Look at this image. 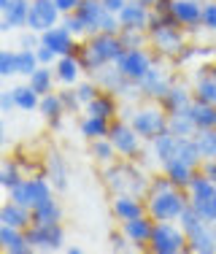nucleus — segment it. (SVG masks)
Returning a JSON list of instances; mask_svg holds the SVG:
<instances>
[{"mask_svg": "<svg viewBox=\"0 0 216 254\" xmlns=\"http://www.w3.org/2000/svg\"><path fill=\"white\" fill-rule=\"evenodd\" d=\"M41 44V33H35V30H19V49H35V46Z\"/></svg>", "mask_w": 216, "mask_h": 254, "instance_id": "48", "label": "nucleus"}, {"mask_svg": "<svg viewBox=\"0 0 216 254\" xmlns=\"http://www.w3.org/2000/svg\"><path fill=\"white\" fill-rule=\"evenodd\" d=\"M59 98H62L65 108H68V114H76V111H81V108H84L73 87H62V92H59Z\"/></svg>", "mask_w": 216, "mask_h": 254, "instance_id": "47", "label": "nucleus"}, {"mask_svg": "<svg viewBox=\"0 0 216 254\" xmlns=\"http://www.w3.org/2000/svg\"><path fill=\"white\" fill-rule=\"evenodd\" d=\"M187 252L195 254H216V225L200 222L195 230L187 233Z\"/></svg>", "mask_w": 216, "mask_h": 254, "instance_id": "16", "label": "nucleus"}, {"mask_svg": "<svg viewBox=\"0 0 216 254\" xmlns=\"http://www.w3.org/2000/svg\"><path fill=\"white\" fill-rule=\"evenodd\" d=\"M27 244L33 246V252H59L65 249V227L62 222H54V225H30L25 230Z\"/></svg>", "mask_w": 216, "mask_h": 254, "instance_id": "9", "label": "nucleus"}, {"mask_svg": "<svg viewBox=\"0 0 216 254\" xmlns=\"http://www.w3.org/2000/svg\"><path fill=\"white\" fill-rule=\"evenodd\" d=\"M119 38H122L124 49H146V46H149V33H146V30H127V27H122V30H119Z\"/></svg>", "mask_w": 216, "mask_h": 254, "instance_id": "39", "label": "nucleus"}, {"mask_svg": "<svg viewBox=\"0 0 216 254\" xmlns=\"http://www.w3.org/2000/svg\"><path fill=\"white\" fill-rule=\"evenodd\" d=\"M200 222H206V219H203V216L197 214V208H195L192 203H189L187 208L181 211V216H178V225H181V230H184V233H189V230H195L197 225H200Z\"/></svg>", "mask_w": 216, "mask_h": 254, "instance_id": "44", "label": "nucleus"}, {"mask_svg": "<svg viewBox=\"0 0 216 254\" xmlns=\"http://www.w3.org/2000/svg\"><path fill=\"white\" fill-rule=\"evenodd\" d=\"M154 63H157V54L149 52V49H124L113 65H116V70L127 78V81L138 84Z\"/></svg>", "mask_w": 216, "mask_h": 254, "instance_id": "11", "label": "nucleus"}, {"mask_svg": "<svg viewBox=\"0 0 216 254\" xmlns=\"http://www.w3.org/2000/svg\"><path fill=\"white\" fill-rule=\"evenodd\" d=\"M108 127H111V122L103 117H95V114H87V117L79 122V130L81 135L87 138V141H95V138H106L108 135Z\"/></svg>", "mask_w": 216, "mask_h": 254, "instance_id": "33", "label": "nucleus"}, {"mask_svg": "<svg viewBox=\"0 0 216 254\" xmlns=\"http://www.w3.org/2000/svg\"><path fill=\"white\" fill-rule=\"evenodd\" d=\"M5 141H8V138H5V122L0 119V149L5 146Z\"/></svg>", "mask_w": 216, "mask_h": 254, "instance_id": "54", "label": "nucleus"}, {"mask_svg": "<svg viewBox=\"0 0 216 254\" xmlns=\"http://www.w3.org/2000/svg\"><path fill=\"white\" fill-rule=\"evenodd\" d=\"M189 203H192V200H189ZM192 205H195L197 214H200L206 222L216 225V192H214V195H208V197H203V200H195Z\"/></svg>", "mask_w": 216, "mask_h": 254, "instance_id": "43", "label": "nucleus"}, {"mask_svg": "<svg viewBox=\"0 0 216 254\" xmlns=\"http://www.w3.org/2000/svg\"><path fill=\"white\" fill-rule=\"evenodd\" d=\"M0 222H3V225H11V227H19V230H27L33 225V214H30L27 205H19V203L5 197V200L0 203Z\"/></svg>", "mask_w": 216, "mask_h": 254, "instance_id": "23", "label": "nucleus"}, {"mask_svg": "<svg viewBox=\"0 0 216 254\" xmlns=\"http://www.w3.org/2000/svg\"><path fill=\"white\" fill-rule=\"evenodd\" d=\"M41 44L49 46L57 57H62V54H76V49H79V38H76L62 22L49 27V30H44V33H41Z\"/></svg>", "mask_w": 216, "mask_h": 254, "instance_id": "13", "label": "nucleus"}, {"mask_svg": "<svg viewBox=\"0 0 216 254\" xmlns=\"http://www.w3.org/2000/svg\"><path fill=\"white\" fill-rule=\"evenodd\" d=\"M0 16H3V22L8 30H25L27 16H30V0H11Z\"/></svg>", "mask_w": 216, "mask_h": 254, "instance_id": "31", "label": "nucleus"}, {"mask_svg": "<svg viewBox=\"0 0 216 254\" xmlns=\"http://www.w3.org/2000/svg\"><path fill=\"white\" fill-rule=\"evenodd\" d=\"M35 57H38L41 65H54V63H57V54H54L49 46H44V44L35 46Z\"/></svg>", "mask_w": 216, "mask_h": 254, "instance_id": "51", "label": "nucleus"}, {"mask_svg": "<svg viewBox=\"0 0 216 254\" xmlns=\"http://www.w3.org/2000/svg\"><path fill=\"white\" fill-rule=\"evenodd\" d=\"M79 3H81V0H54V5H57L62 14H70V11H76V8H79Z\"/></svg>", "mask_w": 216, "mask_h": 254, "instance_id": "53", "label": "nucleus"}, {"mask_svg": "<svg viewBox=\"0 0 216 254\" xmlns=\"http://www.w3.org/2000/svg\"><path fill=\"white\" fill-rule=\"evenodd\" d=\"M16 111V100L11 89H0V114H11Z\"/></svg>", "mask_w": 216, "mask_h": 254, "instance_id": "50", "label": "nucleus"}, {"mask_svg": "<svg viewBox=\"0 0 216 254\" xmlns=\"http://www.w3.org/2000/svg\"><path fill=\"white\" fill-rule=\"evenodd\" d=\"M46 179L52 181V187L57 192H65L68 190V165H65V160L59 157L57 152H52L46 157V168H44Z\"/></svg>", "mask_w": 216, "mask_h": 254, "instance_id": "30", "label": "nucleus"}, {"mask_svg": "<svg viewBox=\"0 0 216 254\" xmlns=\"http://www.w3.org/2000/svg\"><path fill=\"white\" fill-rule=\"evenodd\" d=\"M149 252L154 254H184L187 252V233L178 222H154Z\"/></svg>", "mask_w": 216, "mask_h": 254, "instance_id": "6", "label": "nucleus"}, {"mask_svg": "<svg viewBox=\"0 0 216 254\" xmlns=\"http://www.w3.org/2000/svg\"><path fill=\"white\" fill-rule=\"evenodd\" d=\"M143 200H146V214L154 222H178L181 211L189 205V192L181 187H170L162 192H152Z\"/></svg>", "mask_w": 216, "mask_h": 254, "instance_id": "4", "label": "nucleus"}, {"mask_svg": "<svg viewBox=\"0 0 216 254\" xmlns=\"http://www.w3.org/2000/svg\"><path fill=\"white\" fill-rule=\"evenodd\" d=\"M162 108H165L167 114H181V111H187L189 108V103H192V84H184V81H173L170 84V89H167L165 95L157 100Z\"/></svg>", "mask_w": 216, "mask_h": 254, "instance_id": "17", "label": "nucleus"}, {"mask_svg": "<svg viewBox=\"0 0 216 254\" xmlns=\"http://www.w3.org/2000/svg\"><path fill=\"white\" fill-rule=\"evenodd\" d=\"M162 173H165L167 179L173 181L176 187H181V190H187L189 187V181L195 179V173H197V168H192L189 162H184V160H167V162H162Z\"/></svg>", "mask_w": 216, "mask_h": 254, "instance_id": "28", "label": "nucleus"}, {"mask_svg": "<svg viewBox=\"0 0 216 254\" xmlns=\"http://www.w3.org/2000/svg\"><path fill=\"white\" fill-rule=\"evenodd\" d=\"M103 184L113 195H138L146 197L149 176L135 165V160H113L103 168Z\"/></svg>", "mask_w": 216, "mask_h": 254, "instance_id": "3", "label": "nucleus"}, {"mask_svg": "<svg viewBox=\"0 0 216 254\" xmlns=\"http://www.w3.org/2000/svg\"><path fill=\"white\" fill-rule=\"evenodd\" d=\"M173 81H176V73H173L170 68H165L157 57V63L146 70V76H143L135 87H138V95H141L143 100H160L162 95L170 89Z\"/></svg>", "mask_w": 216, "mask_h": 254, "instance_id": "10", "label": "nucleus"}, {"mask_svg": "<svg viewBox=\"0 0 216 254\" xmlns=\"http://www.w3.org/2000/svg\"><path fill=\"white\" fill-rule=\"evenodd\" d=\"M192 98L203 100V103H214L216 106V76L211 70V65L197 70V76L192 78Z\"/></svg>", "mask_w": 216, "mask_h": 254, "instance_id": "22", "label": "nucleus"}, {"mask_svg": "<svg viewBox=\"0 0 216 254\" xmlns=\"http://www.w3.org/2000/svg\"><path fill=\"white\" fill-rule=\"evenodd\" d=\"M141 3H146V5H154V3H157V0H141Z\"/></svg>", "mask_w": 216, "mask_h": 254, "instance_id": "58", "label": "nucleus"}, {"mask_svg": "<svg viewBox=\"0 0 216 254\" xmlns=\"http://www.w3.org/2000/svg\"><path fill=\"white\" fill-rule=\"evenodd\" d=\"M0 246L8 254H30L33 252V246H30L27 238H25V230L3 225V222H0Z\"/></svg>", "mask_w": 216, "mask_h": 254, "instance_id": "24", "label": "nucleus"}, {"mask_svg": "<svg viewBox=\"0 0 216 254\" xmlns=\"http://www.w3.org/2000/svg\"><path fill=\"white\" fill-rule=\"evenodd\" d=\"M62 25L70 30V33L76 35V38H87L89 35V27H87V22L81 19L76 11H70V14H62Z\"/></svg>", "mask_w": 216, "mask_h": 254, "instance_id": "42", "label": "nucleus"}, {"mask_svg": "<svg viewBox=\"0 0 216 254\" xmlns=\"http://www.w3.org/2000/svg\"><path fill=\"white\" fill-rule=\"evenodd\" d=\"M197 171H200L203 176H208L211 181H216V160H203V162H200V168H197Z\"/></svg>", "mask_w": 216, "mask_h": 254, "instance_id": "52", "label": "nucleus"}, {"mask_svg": "<svg viewBox=\"0 0 216 254\" xmlns=\"http://www.w3.org/2000/svg\"><path fill=\"white\" fill-rule=\"evenodd\" d=\"M8 3H11V0H0V14L5 11V5H8Z\"/></svg>", "mask_w": 216, "mask_h": 254, "instance_id": "56", "label": "nucleus"}, {"mask_svg": "<svg viewBox=\"0 0 216 254\" xmlns=\"http://www.w3.org/2000/svg\"><path fill=\"white\" fill-rule=\"evenodd\" d=\"M52 195H54V187H52V181L46 179V173L22 179L8 190V200L19 203V205H27V208H33L35 203L46 200V197H52Z\"/></svg>", "mask_w": 216, "mask_h": 254, "instance_id": "8", "label": "nucleus"}, {"mask_svg": "<svg viewBox=\"0 0 216 254\" xmlns=\"http://www.w3.org/2000/svg\"><path fill=\"white\" fill-rule=\"evenodd\" d=\"M200 27L208 33H216V0H203V19Z\"/></svg>", "mask_w": 216, "mask_h": 254, "instance_id": "46", "label": "nucleus"}, {"mask_svg": "<svg viewBox=\"0 0 216 254\" xmlns=\"http://www.w3.org/2000/svg\"><path fill=\"white\" fill-rule=\"evenodd\" d=\"M119 25L127 30H149V19H152V5L141 3V0H127L119 11Z\"/></svg>", "mask_w": 216, "mask_h": 254, "instance_id": "15", "label": "nucleus"}, {"mask_svg": "<svg viewBox=\"0 0 216 254\" xmlns=\"http://www.w3.org/2000/svg\"><path fill=\"white\" fill-rule=\"evenodd\" d=\"M27 84L41 95V98H44V95H49V92H54V84H57L54 65H38V68L27 76Z\"/></svg>", "mask_w": 216, "mask_h": 254, "instance_id": "32", "label": "nucleus"}, {"mask_svg": "<svg viewBox=\"0 0 216 254\" xmlns=\"http://www.w3.org/2000/svg\"><path fill=\"white\" fill-rule=\"evenodd\" d=\"M108 141L113 143L116 154L124 157V160H138V157L143 154V143H146L133 130V125H130L127 119H119V117L111 122V127H108Z\"/></svg>", "mask_w": 216, "mask_h": 254, "instance_id": "7", "label": "nucleus"}, {"mask_svg": "<svg viewBox=\"0 0 216 254\" xmlns=\"http://www.w3.org/2000/svg\"><path fill=\"white\" fill-rule=\"evenodd\" d=\"M84 108H87V114H95V117H103V119H108V122H113V119L119 117V98L113 92L100 89L98 98L89 100Z\"/></svg>", "mask_w": 216, "mask_h": 254, "instance_id": "25", "label": "nucleus"}, {"mask_svg": "<svg viewBox=\"0 0 216 254\" xmlns=\"http://www.w3.org/2000/svg\"><path fill=\"white\" fill-rule=\"evenodd\" d=\"M167 130L170 132H176V135H181V138H189V135H195V125H192V119L187 117V111H181V114H167Z\"/></svg>", "mask_w": 216, "mask_h": 254, "instance_id": "38", "label": "nucleus"}, {"mask_svg": "<svg viewBox=\"0 0 216 254\" xmlns=\"http://www.w3.org/2000/svg\"><path fill=\"white\" fill-rule=\"evenodd\" d=\"M11 92H14V100H16V111H38L41 95L30 84H16Z\"/></svg>", "mask_w": 216, "mask_h": 254, "instance_id": "34", "label": "nucleus"}, {"mask_svg": "<svg viewBox=\"0 0 216 254\" xmlns=\"http://www.w3.org/2000/svg\"><path fill=\"white\" fill-rule=\"evenodd\" d=\"M0 89H3V76H0Z\"/></svg>", "mask_w": 216, "mask_h": 254, "instance_id": "60", "label": "nucleus"}, {"mask_svg": "<svg viewBox=\"0 0 216 254\" xmlns=\"http://www.w3.org/2000/svg\"><path fill=\"white\" fill-rule=\"evenodd\" d=\"M173 16L184 30H197L203 19V0H173Z\"/></svg>", "mask_w": 216, "mask_h": 254, "instance_id": "18", "label": "nucleus"}, {"mask_svg": "<svg viewBox=\"0 0 216 254\" xmlns=\"http://www.w3.org/2000/svg\"><path fill=\"white\" fill-rule=\"evenodd\" d=\"M0 33H8V27H5V22H3V16H0Z\"/></svg>", "mask_w": 216, "mask_h": 254, "instance_id": "57", "label": "nucleus"}, {"mask_svg": "<svg viewBox=\"0 0 216 254\" xmlns=\"http://www.w3.org/2000/svg\"><path fill=\"white\" fill-rule=\"evenodd\" d=\"M122 52H124V46H122L119 33H92L84 38V44H79L76 57H79L84 73L95 76L100 68L116 63Z\"/></svg>", "mask_w": 216, "mask_h": 254, "instance_id": "2", "label": "nucleus"}, {"mask_svg": "<svg viewBox=\"0 0 216 254\" xmlns=\"http://www.w3.org/2000/svg\"><path fill=\"white\" fill-rule=\"evenodd\" d=\"M30 214H33V222L35 225H54V222H62V205H59L57 197H46V200L35 203L33 208H30Z\"/></svg>", "mask_w": 216, "mask_h": 254, "instance_id": "29", "label": "nucleus"}, {"mask_svg": "<svg viewBox=\"0 0 216 254\" xmlns=\"http://www.w3.org/2000/svg\"><path fill=\"white\" fill-rule=\"evenodd\" d=\"M62 22V11L54 5V0H30V16H27V27L35 33H44L54 25Z\"/></svg>", "mask_w": 216, "mask_h": 254, "instance_id": "12", "label": "nucleus"}, {"mask_svg": "<svg viewBox=\"0 0 216 254\" xmlns=\"http://www.w3.org/2000/svg\"><path fill=\"white\" fill-rule=\"evenodd\" d=\"M195 141H197V149H200L203 160H216V127H211V130H197Z\"/></svg>", "mask_w": 216, "mask_h": 254, "instance_id": "37", "label": "nucleus"}, {"mask_svg": "<svg viewBox=\"0 0 216 254\" xmlns=\"http://www.w3.org/2000/svg\"><path fill=\"white\" fill-rule=\"evenodd\" d=\"M130 246H133V244L127 241V235H124L122 230L108 235V249H111V252H130Z\"/></svg>", "mask_w": 216, "mask_h": 254, "instance_id": "49", "label": "nucleus"}, {"mask_svg": "<svg viewBox=\"0 0 216 254\" xmlns=\"http://www.w3.org/2000/svg\"><path fill=\"white\" fill-rule=\"evenodd\" d=\"M111 214L116 216L119 222H127V219H135V216H143V214H146V200H143V197H138V195H113Z\"/></svg>", "mask_w": 216, "mask_h": 254, "instance_id": "19", "label": "nucleus"}, {"mask_svg": "<svg viewBox=\"0 0 216 254\" xmlns=\"http://www.w3.org/2000/svg\"><path fill=\"white\" fill-rule=\"evenodd\" d=\"M119 230L127 235V241L135 246V249H149V241H152V230H154V219L149 214L143 216H135V219H127V222H119Z\"/></svg>", "mask_w": 216, "mask_h": 254, "instance_id": "14", "label": "nucleus"}, {"mask_svg": "<svg viewBox=\"0 0 216 254\" xmlns=\"http://www.w3.org/2000/svg\"><path fill=\"white\" fill-rule=\"evenodd\" d=\"M149 46L160 60H176L189 46V30H184L173 14H157L152 11L149 19Z\"/></svg>", "mask_w": 216, "mask_h": 254, "instance_id": "1", "label": "nucleus"}, {"mask_svg": "<svg viewBox=\"0 0 216 254\" xmlns=\"http://www.w3.org/2000/svg\"><path fill=\"white\" fill-rule=\"evenodd\" d=\"M73 89H76V95H79L81 106H87L89 100H95V98H98V95H100V84L95 81L92 76H89L87 81H79V84H76Z\"/></svg>", "mask_w": 216, "mask_h": 254, "instance_id": "41", "label": "nucleus"}, {"mask_svg": "<svg viewBox=\"0 0 216 254\" xmlns=\"http://www.w3.org/2000/svg\"><path fill=\"white\" fill-rule=\"evenodd\" d=\"M38 57H35V49H19L16 52V76H30L35 68H38Z\"/></svg>", "mask_w": 216, "mask_h": 254, "instance_id": "40", "label": "nucleus"}, {"mask_svg": "<svg viewBox=\"0 0 216 254\" xmlns=\"http://www.w3.org/2000/svg\"><path fill=\"white\" fill-rule=\"evenodd\" d=\"M187 117L192 119L195 130H211V127H216V106L192 98L189 108H187Z\"/></svg>", "mask_w": 216, "mask_h": 254, "instance_id": "26", "label": "nucleus"}, {"mask_svg": "<svg viewBox=\"0 0 216 254\" xmlns=\"http://www.w3.org/2000/svg\"><path fill=\"white\" fill-rule=\"evenodd\" d=\"M127 122L133 125V130L143 138V141L152 143L154 138L167 130V111L160 106L157 100H146L143 106H138V108L130 111Z\"/></svg>", "mask_w": 216, "mask_h": 254, "instance_id": "5", "label": "nucleus"}, {"mask_svg": "<svg viewBox=\"0 0 216 254\" xmlns=\"http://www.w3.org/2000/svg\"><path fill=\"white\" fill-rule=\"evenodd\" d=\"M89 152H92L95 162H100V165H108V162H113L119 157L116 149H113V143L108 141V135L106 138H95L92 146H89Z\"/></svg>", "mask_w": 216, "mask_h": 254, "instance_id": "36", "label": "nucleus"}, {"mask_svg": "<svg viewBox=\"0 0 216 254\" xmlns=\"http://www.w3.org/2000/svg\"><path fill=\"white\" fill-rule=\"evenodd\" d=\"M0 76H16V52L3 49V46H0Z\"/></svg>", "mask_w": 216, "mask_h": 254, "instance_id": "45", "label": "nucleus"}, {"mask_svg": "<svg viewBox=\"0 0 216 254\" xmlns=\"http://www.w3.org/2000/svg\"><path fill=\"white\" fill-rule=\"evenodd\" d=\"M54 76H57V84H62V87H76L84 76L79 57H76V54H62V57H57V63H54Z\"/></svg>", "mask_w": 216, "mask_h": 254, "instance_id": "20", "label": "nucleus"}, {"mask_svg": "<svg viewBox=\"0 0 216 254\" xmlns=\"http://www.w3.org/2000/svg\"><path fill=\"white\" fill-rule=\"evenodd\" d=\"M149 149H152L154 160L160 162H167V160H176L178 157V149H181V135H176V132L165 130L162 135H157L152 143H149Z\"/></svg>", "mask_w": 216, "mask_h": 254, "instance_id": "21", "label": "nucleus"}, {"mask_svg": "<svg viewBox=\"0 0 216 254\" xmlns=\"http://www.w3.org/2000/svg\"><path fill=\"white\" fill-rule=\"evenodd\" d=\"M65 252H68V254H81L84 249H81V246H65Z\"/></svg>", "mask_w": 216, "mask_h": 254, "instance_id": "55", "label": "nucleus"}, {"mask_svg": "<svg viewBox=\"0 0 216 254\" xmlns=\"http://www.w3.org/2000/svg\"><path fill=\"white\" fill-rule=\"evenodd\" d=\"M211 70H214V76H216V63H214V65H211Z\"/></svg>", "mask_w": 216, "mask_h": 254, "instance_id": "59", "label": "nucleus"}, {"mask_svg": "<svg viewBox=\"0 0 216 254\" xmlns=\"http://www.w3.org/2000/svg\"><path fill=\"white\" fill-rule=\"evenodd\" d=\"M38 111H41V117H44L52 127H59V125H62V119H65V114H68V108H65L59 92H49V95H44V98H41Z\"/></svg>", "mask_w": 216, "mask_h": 254, "instance_id": "27", "label": "nucleus"}, {"mask_svg": "<svg viewBox=\"0 0 216 254\" xmlns=\"http://www.w3.org/2000/svg\"><path fill=\"white\" fill-rule=\"evenodd\" d=\"M22 179H25V173H22L19 160H0V187L5 190V195H8V190Z\"/></svg>", "mask_w": 216, "mask_h": 254, "instance_id": "35", "label": "nucleus"}]
</instances>
